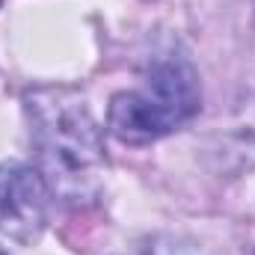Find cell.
Masks as SVG:
<instances>
[{"instance_id": "cell-5", "label": "cell", "mask_w": 255, "mask_h": 255, "mask_svg": "<svg viewBox=\"0 0 255 255\" xmlns=\"http://www.w3.org/2000/svg\"><path fill=\"white\" fill-rule=\"evenodd\" d=\"M0 3H3V0H0Z\"/></svg>"}, {"instance_id": "cell-2", "label": "cell", "mask_w": 255, "mask_h": 255, "mask_svg": "<svg viewBox=\"0 0 255 255\" xmlns=\"http://www.w3.org/2000/svg\"><path fill=\"white\" fill-rule=\"evenodd\" d=\"M199 80L181 57L157 60L136 89L110 98L107 128L128 145H148L178 130L199 113Z\"/></svg>"}, {"instance_id": "cell-3", "label": "cell", "mask_w": 255, "mask_h": 255, "mask_svg": "<svg viewBox=\"0 0 255 255\" xmlns=\"http://www.w3.org/2000/svg\"><path fill=\"white\" fill-rule=\"evenodd\" d=\"M48 193L39 169L21 160L0 163V235L18 244H36L48 223Z\"/></svg>"}, {"instance_id": "cell-4", "label": "cell", "mask_w": 255, "mask_h": 255, "mask_svg": "<svg viewBox=\"0 0 255 255\" xmlns=\"http://www.w3.org/2000/svg\"><path fill=\"white\" fill-rule=\"evenodd\" d=\"M148 255H208L199 244H193L187 238H175V235H160L148 244Z\"/></svg>"}, {"instance_id": "cell-1", "label": "cell", "mask_w": 255, "mask_h": 255, "mask_svg": "<svg viewBox=\"0 0 255 255\" xmlns=\"http://www.w3.org/2000/svg\"><path fill=\"white\" fill-rule=\"evenodd\" d=\"M39 175L63 205L89 208L101 199L107 157L101 128L83 95L68 86H39L24 95Z\"/></svg>"}]
</instances>
